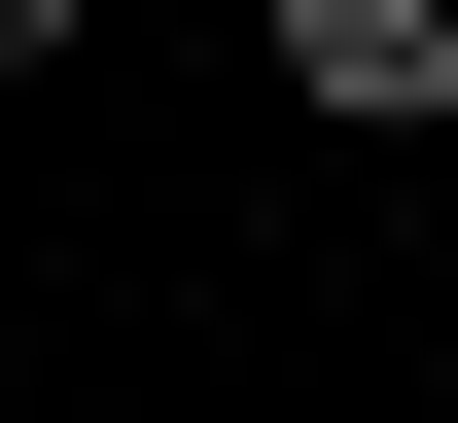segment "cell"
I'll list each match as a JSON object with an SVG mask.
<instances>
[{
    "label": "cell",
    "instance_id": "obj_1",
    "mask_svg": "<svg viewBox=\"0 0 458 423\" xmlns=\"http://www.w3.org/2000/svg\"><path fill=\"white\" fill-rule=\"evenodd\" d=\"M283 106L318 141H458V0H283Z\"/></svg>",
    "mask_w": 458,
    "mask_h": 423
},
{
    "label": "cell",
    "instance_id": "obj_2",
    "mask_svg": "<svg viewBox=\"0 0 458 423\" xmlns=\"http://www.w3.org/2000/svg\"><path fill=\"white\" fill-rule=\"evenodd\" d=\"M71 36H106V0H0V71H71Z\"/></svg>",
    "mask_w": 458,
    "mask_h": 423
}]
</instances>
